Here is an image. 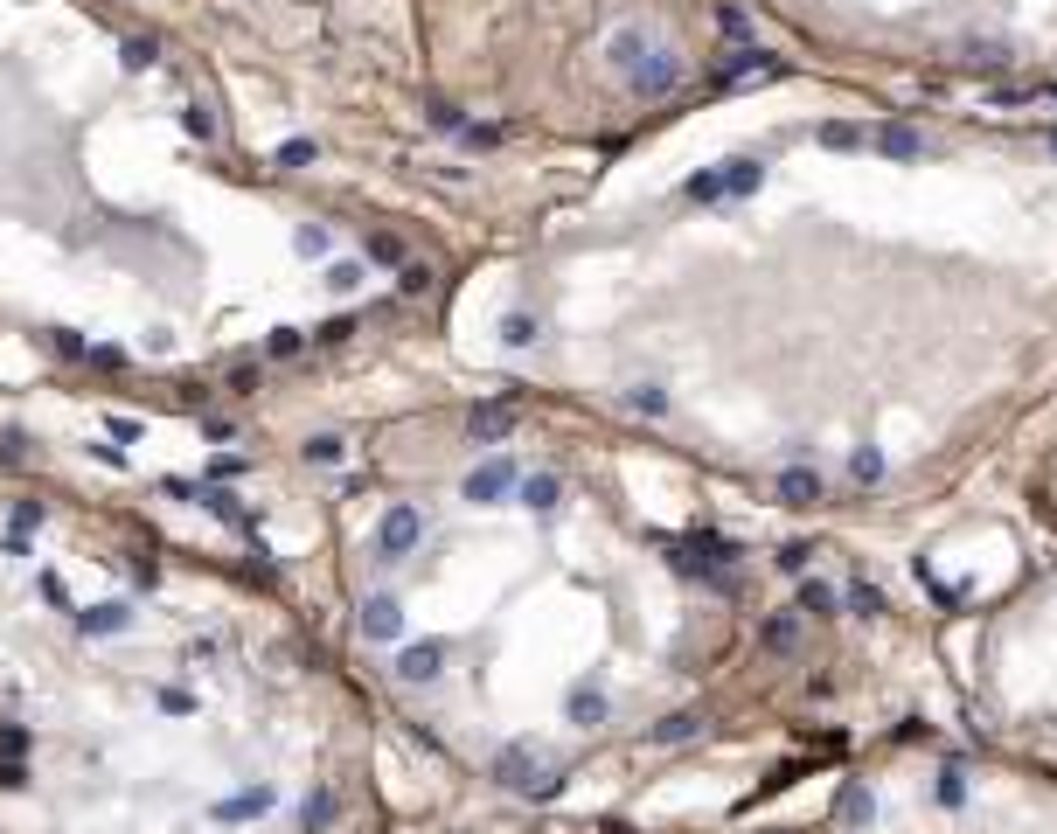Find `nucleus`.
Returning <instances> with one entry per match:
<instances>
[{
    "mask_svg": "<svg viewBox=\"0 0 1057 834\" xmlns=\"http://www.w3.org/2000/svg\"><path fill=\"white\" fill-rule=\"evenodd\" d=\"M494 779L515 786V793H529V800H557V786H564L557 772H543V765L529 758V744H508V751L494 758Z\"/></svg>",
    "mask_w": 1057,
    "mask_h": 834,
    "instance_id": "nucleus-1",
    "label": "nucleus"
},
{
    "mask_svg": "<svg viewBox=\"0 0 1057 834\" xmlns=\"http://www.w3.org/2000/svg\"><path fill=\"white\" fill-rule=\"evenodd\" d=\"M418 536H425V515H418V508H390V515H383V529H376V550H383V556H411V550H418Z\"/></svg>",
    "mask_w": 1057,
    "mask_h": 834,
    "instance_id": "nucleus-2",
    "label": "nucleus"
},
{
    "mask_svg": "<svg viewBox=\"0 0 1057 834\" xmlns=\"http://www.w3.org/2000/svg\"><path fill=\"white\" fill-rule=\"evenodd\" d=\"M508 487H515V466H508V459H487V466L466 473V501H501Z\"/></svg>",
    "mask_w": 1057,
    "mask_h": 834,
    "instance_id": "nucleus-3",
    "label": "nucleus"
},
{
    "mask_svg": "<svg viewBox=\"0 0 1057 834\" xmlns=\"http://www.w3.org/2000/svg\"><path fill=\"white\" fill-rule=\"evenodd\" d=\"M439 668H446V647H439V640L397 654V682H439Z\"/></svg>",
    "mask_w": 1057,
    "mask_h": 834,
    "instance_id": "nucleus-4",
    "label": "nucleus"
},
{
    "mask_svg": "<svg viewBox=\"0 0 1057 834\" xmlns=\"http://www.w3.org/2000/svg\"><path fill=\"white\" fill-rule=\"evenodd\" d=\"M466 431H473V445H501V438L515 431V411H508V404H480V411L466 417Z\"/></svg>",
    "mask_w": 1057,
    "mask_h": 834,
    "instance_id": "nucleus-5",
    "label": "nucleus"
},
{
    "mask_svg": "<svg viewBox=\"0 0 1057 834\" xmlns=\"http://www.w3.org/2000/svg\"><path fill=\"white\" fill-rule=\"evenodd\" d=\"M126 626H133V612H126V605H84V612H77V633H91V640L126 633Z\"/></svg>",
    "mask_w": 1057,
    "mask_h": 834,
    "instance_id": "nucleus-6",
    "label": "nucleus"
},
{
    "mask_svg": "<svg viewBox=\"0 0 1057 834\" xmlns=\"http://www.w3.org/2000/svg\"><path fill=\"white\" fill-rule=\"evenodd\" d=\"M397 626H404L397 598H369V605H362V633H369V640H397Z\"/></svg>",
    "mask_w": 1057,
    "mask_h": 834,
    "instance_id": "nucleus-7",
    "label": "nucleus"
},
{
    "mask_svg": "<svg viewBox=\"0 0 1057 834\" xmlns=\"http://www.w3.org/2000/svg\"><path fill=\"white\" fill-rule=\"evenodd\" d=\"M195 501H202V508H209V515H223V522H237V529H251V515H244V501H237V494H230V487H202V494H195Z\"/></svg>",
    "mask_w": 1057,
    "mask_h": 834,
    "instance_id": "nucleus-8",
    "label": "nucleus"
},
{
    "mask_svg": "<svg viewBox=\"0 0 1057 834\" xmlns=\"http://www.w3.org/2000/svg\"><path fill=\"white\" fill-rule=\"evenodd\" d=\"M557 494H564V487H557V473L522 480V508H536V515H550V508H557Z\"/></svg>",
    "mask_w": 1057,
    "mask_h": 834,
    "instance_id": "nucleus-9",
    "label": "nucleus"
},
{
    "mask_svg": "<svg viewBox=\"0 0 1057 834\" xmlns=\"http://www.w3.org/2000/svg\"><path fill=\"white\" fill-rule=\"evenodd\" d=\"M835 814H842L849 828H863V821H870V786H842V800H835Z\"/></svg>",
    "mask_w": 1057,
    "mask_h": 834,
    "instance_id": "nucleus-10",
    "label": "nucleus"
},
{
    "mask_svg": "<svg viewBox=\"0 0 1057 834\" xmlns=\"http://www.w3.org/2000/svg\"><path fill=\"white\" fill-rule=\"evenodd\" d=\"M571 723H585V730L605 723V695L599 689H571Z\"/></svg>",
    "mask_w": 1057,
    "mask_h": 834,
    "instance_id": "nucleus-11",
    "label": "nucleus"
},
{
    "mask_svg": "<svg viewBox=\"0 0 1057 834\" xmlns=\"http://www.w3.org/2000/svg\"><path fill=\"white\" fill-rule=\"evenodd\" d=\"M119 63H126V70H153V63H160V42H153V35H133V42L119 49Z\"/></svg>",
    "mask_w": 1057,
    "mask_h": 834,
    "instance_id": "nucleus-12",
    "label": "nucleus"
},
{
    "mask_svg": "<svg viewBox=\"0 0 1057 834\" xmlns=\"http://www.w3.org/2000/svg\"><path fill=\"white\" fill-rule=\"evenodd\" d=\"M265 807H272V793H237V800H223L216 814H223V821H251V814H265Z\"/></svg>",
    "mask_w": 1057,
    "mask_h": 834,
    "instance_id": "nucleus-13",
    "label": "nucleus"
},
{
    "mask_svg": "<svg viewBox=\"0 0 1057 834\" xmlns=\"http://www.w3.org/2000/svg\"><path fill=\"white\" fill-rule=\"evenodd\" d=\"M501 341H508V348H529V341H536V320H529V313H508V320H501Z\"/></svg>",
    "mask_w": 1057,
    "mask_h": 834,
    "instance_id": "nucleus-14",
    "label": "nucleus"
},
{
    "mask_svg": "<svg viewBox=\"0 0 1057 834\" xmlns=\"http://www.w3.org/2000/svg\"><path fill=\"white\" fill-rule=\"evenodd\" d=\"M682 737H696V716H668V723L654 730V744H682Z\"/></svg>",
    "mask_w": 1057,
    "mask_h": 834,
    "instance_id": "nucleus-15",
    "label": "nucleus"
},
{
    "mask_svg": "<svg viewBox=\"0 0 1057 834\" xmlns=\"http://www.w3.org/2000/svg\"><path fill=\"white\" fill-rule=\"evenodd\" d=\"M960 800H967V779L946 765V772H939V807H960Z\"/></svg>",
    "mask_w": 1057,
    "mask_h": 834,
    "instance_id": "nucleus-16",
    "label": "nucleus"
},
{
    "mask_svg": "<svg viewBox=\"0 0 1057 834\" xmlns=\"http://www.w3.org/2000/svg\"><path fill=\"white\" fill-rule=\"evenodd\" d=\"M306 459H320V466H334V459H341V438H327V431H320V438H306Z\"/></svg>",
    "mask_w": 1057,
    "mask_h": 834,
    "instance_id": "nucleus-17",
    "label": "nucleus"
},
{
    "mask_svg": "<svg viewBox=\"0 0 1057 834\" xmlns=\"http://www.w3.org/2000/svg\"><path fill=\"white\" fill-rule=\"evenodd\" d=\"M28 529H42V501H21V508H14V543H21Z\"/></svg>",
    "mask_w": 1057,
    "mask_h": 834,
    "instance_id": "nucleus-18",
    "label": "nucleus"
},
{
    "mask_svg": "<svg viewBox=\"0 0 1057 834\" xmlns=\"http://www.w3.org/2000/svg\"><path fill=\"white\" fill-rule=\"evenodd\" d=\"M265 348H272V355H300V348H306V334H300V327H279V334H272Z\"/></svg>",
    "mask_w": 1057,
    "mask_h": 834,
    "instance_id": "nucleus-19",
    "label": "nucleus"
},
{
    "mask_svg": "<svg viewBox=\"0 0 1057 834\" xmlns=\"http://www.w3.org/2000/svg\"><path fill=\"white\" fill-rule=\"evenodd\" d=\"M181 126H188V133H195V139H216V119H209V112H202V105H188V112H181Z\"/></svg>",
    "mask_w": 1057,
    "mask_h": 834,
    "instance_id": "nucleus-20",
    "label": "nucleus"
},
{
    "mask_svg": "<svg viewBox=\"0 0 1057 834\" xmlns=\"http://www.w3.org/2000/svg\"><path fill=\"white\" fill-rule=\"evenodd\" d=\"M306 160H313V139H286L279 146V167H306Z\"/></svg>",
    "mask_w": 1057,
    "mask_h": 834,
    "instance_id": "nucleus-21",
    "label": "nucleus"
},
{
    "mask_svg": "<svg viewBox=\"0 0 1057 834\" xmlns=\"http://www.w3.org/2000/svg\"><path fill=\"white\" fill-rule=\"evenodd\" d=\"M779 494H786V501H814V480H807V473H786Z\"/></svg>",
    "mask_w": 1057,
    "mask_h": 834,
    "instance_id": "nucleus-22",
    "label": "nucleus"
},
{
    "mask_svg": "<svg viewBox=\"0 0 1057 834\" xmlns=\"http://www.w3.org/2000/svg\"><path fill=\"white\" fill-rule=\"evenodd\" d=\"M21 751H28V730L7 723V730H0V758H21Z\"/></svg>",
    "mask_w": 1057,
    "mask_h": 834,
    "instance_id": "nucleus-23",
    "label": "nucleus"
},
{
    "mask_svg": "<svg viewBox=\"0 0 1057 834\" xmlns=\"http://www.w3.org/2000/svg\"><path fill=\"white\" fill-rule=\"evenodd\" d=\"M0 459H7V466H21V459H28V438H21V431H7V438H0Z\"/></svg>",
    "mask_w": 1057,
    "mask_h": 834,
    "instance_id": "nucleus-24",
    "label": "nucleus"
},
{
    "mask_svg": "<svg viewBox=\"0 0 1057 834\" xmlns=\"http://www.w3.org/2000/svg\"><path fill=\"white\" fill-rule=\"evenodd\" d=\"M327 814H334V800H327V793H313V800H306V828H327Z\"/></svg>",
    "mask_w": 1057,
    "mask_h": 834,
    "instance_id": "nucleus-25",
    "label": "nucleus"
},
{
    "mask_svg": "<svg viewBox=\"0 0 1057 834\" xmlns=\"http://www.w3.org/2000/svg\"><path fill=\"white\" fill-rule=\"evenodd\" d=\"M626 404H633V411H647V417H661V411H668V404H661V390H633Z\"/></svg>",
    "mask_w": 1057,
    "mask_h": 834,
    "instance_id": "nucleus-26",
    "label": "nucleus"
},
{
    "mask_svg": "<svg viewBox=\"0 0 1057 834\" xmlns=\"http://www.w3.org/2000/svg\"><path fill=\"white\" fill-rule=\"evenodd\" d=\"M300 251H306V258H320V251H327V230H320V223H306V230H300Z\"/></svg>",
    "mask_w": 1057,
    "mask_h": 834,
    "instance_id": "nucleus-27",
    "label": "nucleus"
},
{
    "mask_svg": "<svg viewBox=\"0 0 1057 834\" xmlns=\"http://www.w3.org/2000/svg\"><path fill=\"white\" fill-rule=\"evenodd\" d=\"M327 285H334V292H348V285H362V265H334V272H327Z\"/></svg>",
    "mask_w": 1057,
    "mask_h": 834,
    "instance_id": "nucleus-28",
    "label": "nucleus"
}]
</instances>
